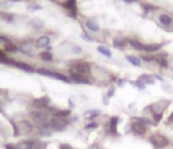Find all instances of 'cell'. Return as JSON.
Returning <instances> with one entry per match:
<instances>
[{
	"instance_id": "cell-40",
	"label": "cell",
	"mask_w": 173,
	"mask_h": 149,
	"mask_svg": "<svg viewBox=\"0 0 173 149\" xmlns=\"http://www.w3.org/2000/svg\"><path fill=\"white\" fill-rule=\"evenodd\" d=\"M29 8H30V9H33V11H34V9H41L42 7H41V6H38V4H33V6H30Z\"/></svg>"
},
{
	"instance_id": "cell-38",
	"label": "cell",
	"mask_w": 173,
	"mask_h": 149,
	"mask_svg": "<svg viewBox=\"0 0 173 149\" xmlns=\"http://www.w3.org/2000/svg\"><path fill=\"white\" fill-rule=\"evenodd\" d=\"M58 149H73V148H72L69 144H61V145L58 147Z\"/></svg>"
},
{
	"instance_id": "cell-26",
	"label": "cell",
	"mask_w": 173,
	"mask_h": 149,
	"mask_svg": "<svg viewBox=\"0 0 173 149\" xmlns=\"http://www.w3.org/2000/svg\"><path fill=\"white\" fill-rule=\"evenodd\" d=\"M0 19H2V20H4L5 23H12L15 18H14V15H12V14H8V12L0 11Z\"/></svg>"
},
{
	"instance_id": "cell-8",
	"label": "cell",
	"mask_w": 173,
	"mask_h": 149,
	"mask_svg": "<svg viewBox=\"0 0 173 149\" xmlns=\"http://www.w3.org/2000/svg\"><path fill=\"white\" fill-rule=\"evenodd\" d=\"M16 125H18V128H19L20 134H31L34 130V123L30 122V121H26V119L19 121Z\"/></svg>"
},
{
	"instance_id": "cell-35",
	"label": "cell",
	"mask_w": 173,
	"mask_h": 149,
	"mask_svg": "<svg viewBox=\"0 0 173 149\" xmlns=\"http://www.w3.org/2000/svg\"><path fill=\"white\" fill-rule=\"evenodd\" d=\"M96 128H99V122H95V121H92V122H89V123H87V125H85V129H87V130H91V129H96Z\"/></svg>"
},
{
	"instance_id": "cell-12",
	"label": "cell",
	"mask_w": 173,
	"mask_h": 149,
	"mask_svg": "<svg viewBox=\"0 0 173 149\" xmlns=\"http://www.w3.org/2000/svg\"><path fill=\"white\" fill-rule=\"evenodd\" d=\"M18 52H20L22 54L33 57L34 56V46L31 45V43H27V42L20 43V45H18Z\"/></svg>"
},
{
	"instance_id": "cell-13",
	"label": "cell",
	"mask_w": 173,
	"mask_h": 149,
	"mask_svg": "<svg viewBox=\"0 0 173 149\" xmlns=\"http://www.w3.org/2000/svg\"><path fill=\"white\" fill-rule=\"evenodd\" d=\"M131 132L135 133V134H138V136H143L145 133L147 132V126L143 125V123L133 121V123H131Z\"/></svg>"
},
{
	"instance_id": "cell-20",
	"label": "cell",
	"mask_w": 173,
	"mask_h": 149,
	"mask_svg": "<svg viewBox=\"0 0 173 149\" xmlns=\"http://www.w3.org/2000/svg\"><path fill=\"white\" fill-rule=\"evenodd\" d=\"M154 61L157 62L161 68H168V61H166V54H158V56H154Z\"/></svg>"
},
{
	"instance_id": "cell-18",
	"label": "cell",
	"mask_w": 173,
	"mask_h": 149,
	"mask_svg": "<svg viewBox=\"0 0 173 149\" xmlns=\"http://www.w3.org/2000/svg\"><path fill=\"white\" fill-rule=\"evenodd\" d=\"M30 26L34 28V30H42L43 27H45V23H43V20H41L39 18H33L30 20Z\"/></svg>"
},
{
	"instance_id": "cell-28",
	"label": "cell",
	"mask_w": 173,
	"mask_h": 149,
	"mask_svg": "<svg viewBox=\"0 0 173 149\" xmlns=\"http://www.w3.org/2000/svg\"><path fill=\"white\" fill-rule=\"evenodd\" d=\"M38 134L42 136V137H50L52 136V129L49 128V126H43V128H38Z\"/></svg>"
},
{
	"instance_id": "cell-10",
	"label": "cell",
	"mask_w": 173,
	"mask_h": 149,
	"mask_svg": "<svg viewBox=\"0 0 173 149\" xmlns=\"http://www.w3.org/2000/svg\"><path fill=\"white\" fill-rule=\"evenodd\" d=\"M64 8L69 12L72 18H76L77 17V6H76V0H65L64 4Z\"/></svg>"
},
{
	"instance_id": "cell-7",
	"label": "cell",
	"mask_w": 173,
	"mask_h": 149,
	"mask_svg": "<svg viewBox=\"0 0 173 149\" xmlns=\"http://www.w3.org/2000/svg\"><path fill=\"white\" fill-rule=\"evenodd\" d=\"M118 122H119L118 117H111V118L108 119V122L106 123V132H107V134H111V136H116V134H118V130H116Z\"/></svg>"
},
{
	"instance_id": "cell-9",
	"label": "cell",
	"mask_w": 173,
	"mask_h": 149,
	"mask_svg": "<svg viewBox=\"0 0 173 149\" xmlns=\"http://www.w3.org/2000/svg\"><path fill=\"white\" fill-rule=\"evenodd\" d=\"M69 79H70V81H74V83H78V84L92 83L89 76H84V75H78V73H69Z\"/></svg>"
},
{
	"instance_id": "cell-30",
	"label": "cell",
	"mask_w": 173,
	"mask_h": 149,
	"mask_svg": "<svg viewBox=\"0 0 173 149\" xmlns=\"http://www.w3.org/2000/svg\"><path fill=\"white\" fill-rule=\"evenodd\" d=\"M97 52H99L100 54L106 56V57H111L112 56L111 50H110L108 47H106V46H97Z\"/></svg>"
},
{
	"instance_id": "cell-42",
	"label": "cell",
	"mask_w": 173,
	"mask_h": 149,
	"mask_svg": "<svg viewBox=\"0 0 173 149\" xmlns=\"http://www.w3.org/2000/svg\"><path fill=\"white\" fill-rule=\"evenodd\" d=\"M143 7H145V9H146V11H147V9H154L153 6H149V4H143Z\"/></svg>"
},
{
	"instance_id": "cell-19",
	"label": "cell",
	"mask_w": 173,
	"mask_h": 149,
	"mask_svg": "<svg viewBox=\"0 0 173 149\" xmlns=\"http://www.w3.org/2000/svg\"><path fill=\"white\" fill-rule=\"evenodd\" d=\"M52 113H53V117H58V118H64V119H67L72 114L70 110H54V109L52 110Z\"/></svg>"
},
{
	"instance_id": "cell-4",
	"label": "cell",
	"mask_w": 173,
	"mask_h": 149,
	"mask_svg": "<svg viewBox=\"0 0 173 149\" xmlns=\"http://www.w3.org/2000/svg\"><path fill=\"white\" fill-rule=\"evenodd\" d=\"M35 72L38 75L46 76V77L57 79V80L65 81V83H70V79H69L68 76H65V75H62V73H58V72H54V71H50V69H48V68H38Z\"/></svg>"
},
{
	"instance_id": "cell-27",
	"label": "cell",
	"mask_w": 173,
	"mask_h": 149,
	"mask_svg": "<svg viewBox=\"0 0 173 149\" xmlns=\"http://www.w3.org/2000/svg\"><path fill=\"white\" fill-rule=\"evenodd\" d=\"M126 60H127V61L130 62L131 65H134V66H141V60L138 58L137 56L128 54V56H126Z\"/></svg>"
},
{
	"instance_id": "cell-22",
	"label": "cell",
	"mask_w": 173,
	"mask_h": 149,
	"mask_svg": "<svg viewBox=\"0 0 173 149\" xmlns=\"http://www.w3.org/2000/svg\"><path fill=\"white\" fill-rule=\"evenodd\" d=\"M39 58L42 60V61H45V62H52L53 60H54V56L52 54V52L45 50V52H41L39 53Z\"/></svg>"
},
{
	"instance_id": "cell-32",
	"label": "cell",
	"mask_w": 173,
	"mask_h": 149,
	"mask_svg": "<svg viewBox=\"0 0 173 149\" xmlns=\"http://www.w3.org/2000/svg\"><path fill=\"white\" fill-rule=\"evenodd\" d=\"M133 121H135V122H139V123H143V125H146V126L152 123V121H150V119L143 118V117H135V118H133Z\"/></svg>"
},
{
	"instance_id": "cell-24",
	"label": "cell",
	"mask_w": 173,
	"mask_h": 149,
	"mask_svg": "<svg viewBox=\"0 0 173 149\" xmlns=\"http://www.w3.org/2000/svg\"><path fill=\"white\" fill-rule=\"evenodd\" d=\"M85 27L88 28V30L93 31V33H97V31H100V26L96 23V22H93V20H87V22H85Z\"/></svg>"
},
{
	"instance_id": "cell-11",
	"label": "cell",
	"mask_w": 173,
	"mask_h": 149,
	"mask_svg": "<svg viewBox=\"0 0 173 149\" xmlns=\"http://www.w3.org/2000/svg\"><path fill=\"white\" fill-rule=\"evenodd\" d=\"M158 22L165 27H171L173 26V17L169 15L168 12H161L158 15Z\"/></svg>"
},
{
	"instance_id": "cell-2",
	"label": "cell",
	"mask_w": 173,
	"mask_h": 149,
	"mask_svg": "<svg viewBox=\"0 0 173 149\" xmlns=\"http://www.w3.org/2000/svg\"><path fill=\"white\" fill-rule=\"evenodd\" d=\"M69 73H78L84 76H89L91 73V65L85 61H76L69 66Z\"/></svg>"
},
{
	"instance_id": "cell-43",
	"label": "cell",
	"mask_w": 173,
	"mask_h": 149,
	"mask_svg": "<svg viewBox=\"0 0 173 149\" xmlns=\"http://www.w3.org/2000/svg\"><path fill=\"white\" fill-rule=\"evenodd\" d=\"M122 2H124V3H128V4H130V3H135V2H138V0H122Z\"/></svg>"
},
{
	"instance_id": "cell-17",
	"label": "cell",
	"mask_w": 173,
	"mask_h": 149,
	"mask_svg": "<svg viewBox=\"0 0 173 149\" xmlns=\"http://www.w3.org/2000/svg\"><path fill=\"white\" fill-rule=\"evenodd\" d=\"M127 43H128L127 41L123 39V38H121V37H116V38H114V41H112V45H114V47H116V49H121V50L126 49Z\"/></svg>"
},
{
	"instance_id": "cell-25",
	"label": "cell",
	"mask_w": 173,
	"mask_h": 149,
	"mask_svg": "<svg viewBox=\"0 0 173 149\" xmlns=\"http://www.w3.org/2000/svg\"><path fill=\"white\" fill-rule=\"evenodd\" d=\"M128 43H130V46H133L135 50H139V52H145V45L141 42H138L137 39H128L127 41Z\"/></svg>"
},
{
	"instance_id": "cell-34",
	"label": "cell",
	"mask_w": 173,
	"mask_h": 149,
	"mask_svg": "<svg viewBox=\"0 0 173 149\" xmlns=\"http://www.w3.org/2000/svg\"><path fill=\"white\" fill-rule=\"evenodd\" d=\"M33 149H46V144L43 141H34Z\"/></svg>"
},
{
	"instance_id": "cell-29",
	"label": "cell",
	"mask_w": 173,
	"mask_h": 149,
	"mask_svg": "<svg viewBox=\"0 0 173 149\" xmlns=\"http://www.w3.org/2000/svg\"><path fill=\"white\" fill-rule=\"evenodd\" d=\"M3 50H4L5 53H15V52H18V45H15L14 42H11L10 41V42L4 46V49Z\"/></svg>"
},
{
	"instance_id": "cell-14",
	"label": "cell",
	"mask_w": 173,
	"mask_h": 149,
	"mask_svg": "<svg viewBox=\"0 0 173 149\" xmlns=\"http://www.w3.org/2000/svg\"><path fill=\"white\" fill-rule=\"evenodd\" d=\"M49 45H50L49 35H41V37H38V39L35 41V47H39V49H46Z\"/></svg>"
},
{
	"instance_id": "cell-15",
	"label": "cell",
	"mask_w": 173,
	"mask_h": 149,
	"mask_svg": "<svg viewBox=\"0 0 173 149\" xmlns=\"http://www.w3.org/2000/svg\"><path fill=\"white\" fill-rule=\"evenodd\" d=\"M12 66H15V68H19V69H22V71H24V72H29V73H33V72H35V69H34L30 64H27V62L14 61V65H12Z\"/></svg>"
},
{
	"instance_id": "cell-36",
	"label": "cell",
	"mask_w": 173,
	"mask_h": 149,
	"mask_svg": "<svg viewBox=\"0 0 173 149\" xmlns=\"http://www.w3.org/2000/svg\"><path fill=\"white\" fill-rule=\"evenodd\" d=\"M142 60L143 61H146V62H152V61H154V56L145 54V56H142Z\"/></svg>"
},
{
	"instance_id": "cell-21",
	"label": "cell",
	"mask_w": 173,
	"mask_h": 149,
	"mask_svg": "<svg viewBox=\"0 0 173 149\" xmlns=\"http://www.w3.org/2000/svg\"><path fill=\"white\" fill-rule=\"evenodd\" d=\"M161 49H162V43H149V45H145V52H149V53L158 52Z\"/></svg>"
},
{
	"instance_id": "cell-3",
	"label": "cell",
	"mask_w": 173,
	"mask_h": 149,
	"mask_svg": "<svg viewBox=\"0 0 173 149\" xmlns=\"http://www.w3.org/2000/svg\"><path fill=\"white\" fill-rule=\"evenodd\" d=\"M149 142L156 149H164V148H166L169 145V140L164 134H160V133H154V134L150 136Z\"/></svg>"
},
{
	"instance_id": "cell-5",
	"label": "cell",
	"mask_w": 173,
	"mask_h": 149,
	"mask_svg": "<svg viewBox=\"0 0 173 149\" xmlns=\"http://www.w3.org/2000/svg\"><path fill=\"white\" fill-rule=\"evenodd\" d=\"M68 121L64 118H58V117H53V118L49 119V128L52 129L53 132H62L67 129L68 126Z\"/></svg>"
},
{
	"instance_id": "cell-41",
	"label": "cell",
	"mask_w": 173,
	"mask_h": 149,
	"mask_svg": "<svg viewBox=\"0 0 173 149\" xmlns=\"http://www.w3.org/2000/svg\"><path fill=\"white\" fill-rule=\"evenodd\" d=\"M4 148L5 149H16V148H15V144H5Z\"/></svg>"
},
{
	"instance_id": "cell-39",
	"label": "cell",
	"mask_w": 173,
	"mask_h": 149,
	"mask_svg": "<svg viewBox=\"0 0 173 149\" xmlns=\"http://www.w3.org/2000/svg\"><path fill=\"white\" fill-rule=\"evenodd\" d=\"M81 38H83V39H85V41H88V42H91V41H92V38H91L89 35H87L85 33H84L83 35H81Z\"/></svg>"
},
{
	"instance_id": "cell-44",
	"label": "cell",
	"mask_w": 173,
	"mask_h": 149,
	"mask_svg": "<svg viewBox=\"0 0 173 149\" xmlns=\"http://www.w3.org/2000/svg\"><path fill=\"white\" fill-rule=\"evenodd\" d=\"M168 122H169V123H172V122H173V113L171 114V117L168 118Z\"/></svg>"
},
{
	"instance_id": "cell-6",
	"label": "cell",
	"mask_w": 173,
	"mask_h": 149,
	"mask_svg": "<svg viewBox=\"0 0 173 149\" xmlns=\"http://www.w3.org/2000/svg\"><path fill=\"white\" fill-rule=\"evenodd\" d=\"M50 106V98L49 96H42L37 98L33 100V107L37 110H46Z\"/></svg>"
},
{
	"instance_id": "cell-1",
	"label": "cell",
	"mask_w": 173,
	"mask_h": 149,
	"mask_svg": "<svg viewBox=\"0 0 173 149\" xmlns=\"http://www.w3.org/2000/svg\"><path fill=\"white\" fill-rule=\"evenodd\" d=\"M30 118L33 123L38 128H43V126H49V113L46 110H34L30 113Z\"/></svg>"
},
{
	"instance_id": "cell-16",
	"label": "cell",
	"mask_w": 173,
	"mask_h": 149,
	"mask_svg": "<svg viewBox=\"0 0 173 149\" xmlns=\"http://www.w3.org/2000/svg\"><path fill=\"white\" fill-rule=\"evenodd\" d=\"M14 61H15V60H12L11 57H8L7 53H5L4 50L0 49V64H5L8 66H12V65H14Z\"/></svg>"
},
{
	"instance_id": "cell-37",
	"label": "cell",
	"mask_w": 173,
	"mask_h": 149,
	"mask_svg": "<svg viewBox=\"0 0 173 149\" xmlns=\"http://www.w3.org/2000/svg\"><path fill=\"white\" fill-rule=\"evenodd\" d=\"M72 52H73L74 53V54H81V53H83V49H81V47L80 46H73V47H72Z\"/></svg>"
},
{
	"instance_id": "cell-31",
	"label": "cell",
	"mask_w": 173,
	"mask_h": 149,
	"mask_svg": "<svg viewBox=\"0 0 173 149\" xmlns=\"http://www.w3.org/2000/svg\"><path fill=\"white\" fill-rule=\"evenodd\" d=\"M100 113L97 111V110H91V111H87L85 114H84V117H85L87 119H93L96 118V117H99Z\"/></svg>"
},
{
	"instance_id": "cell-33",
	"label": "cell",
	"mask_w": 173,
	"mask_h": 149,
	"mask_svg": "<svg viewBox=\"0 0 173 149\" xmlns=\"http://www.w3.org/2000/svg\"><path fill=\"white\" fill-rule=\"evenodd\" d=\"M10 38H8V37H5V35H0V49H4V46L5 45H7V43L8 42H10Z\"/></svg>"
},
{
	"instance_id": "cell-45",
	"label": "cell",
	"mask_w": 173,
	"mask_h": 149,
	"mask_svg": "<svg viewBox=\"0 0 173 149\" xmlns=\"http://www.w3.org/2000/svg\"><path fill=\"white\" fill-rule=\"evenodd\" d=\"M112 95H114V90H111V91L108 92V96H112Z\"/></svg>"
},
{
	"instance_id": "cell-23",
	"label": "cell",
	"mask_w": 173,
	"mask_h": 149,
	"mask_svg": "<svg viewBox=\"0 0 173 149\" xmlns=\"http://www.w3.org/2000/svg\"><path fill=\"white\" fill-rule=\"evenodd\" d=\"M33 144L34 141H20L18 144H15L16 149H33Z\"/></svg>"
}]
</instances>
